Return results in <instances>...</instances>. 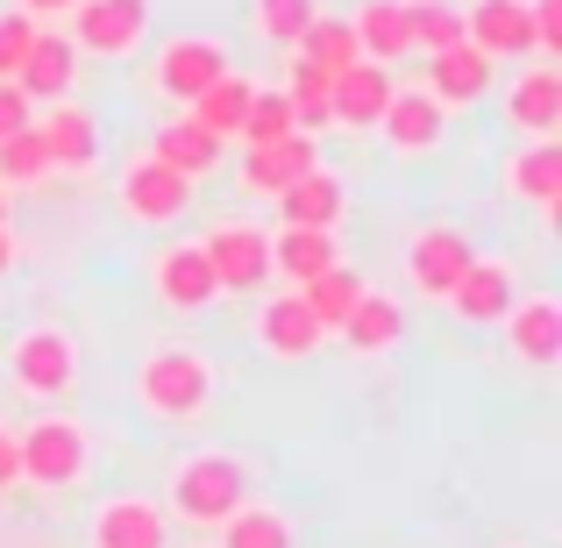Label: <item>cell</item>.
<instances>
[{"label": "cell", "mask_w": 562, "mask_h": 548, "mask_svg": "<svg viewBox=\"0 0 562 548\" xmlns=\"http://www.w3.org/2000/svg\"><path fill=\"white\" fill-rule=\"evenodd\" d=\"M221 71H235V65H228V51H221L214 36H171L165 57H157V71H150V86L165 100H186V108H192Z\"/></svg>", "instance_id": "30bf717a"}, {"label": "cell", "mask_w": 562, "mask_h": 548, "mask_svg": "<svg viewBox=\"0 0 562 548\" xmlns=\"http://www.w3.org/2000/svg\"><path fill=\"white\" fill-rule=\"evenodd\" d=\"M285 93V108H292V128L300 136H321L328 128V71H314V65H292V79L278 86Z\"/></svg>", "instance_id": "836d02e7"}, {"label": "cell", "mask_w": 562, "mask_h": 548, "mask_svg": "<svg viewBox=\"0 0 562 548\" xmlns=\"http://www.w3.org/2000/svg\"><path fill=\"white\" fill-rule=\"evenodd\" d=\"M470 264H477V243H470L456 221H427V228H413V243H406V286L420 292V300L449 306L456 278H463Z\"/></svg>", "instance_id": "8992f818"}, {"label": "cell", "mask_w": 562, "mask_h": 548, "mask_svg": "<svg viewBox=\"0 0 562 548\" xmlns=\"http://www.w3.org/2000/svg\"><path fill=\"white\" fill-rule=\"evenodd\" d=\"M342 214H349V186L335 179L328 165H314L300 186L278 192V221H285V228H321V235H335V228H342Z\"/></svg>", "instance_id": "ac0fdd59"}, {"label": "cell", "mask_w": 562, "mask_h": 548, "mask_svg": "<svg viewBox=\"0 0 562 548\" xmlns=\"http://www.w3.org/2000/svg\"><path fill=\"white\" fill-rule=\"evenodd\" d=\"M328 264H342V257H335V235H321V228H278L271 235V271H285L292 286L321 278Z\"/></svg>", "instance_id": "f546056e"}, {"label": "cell", "mask_w": 562, "mask_h": 548, "mask_svg": "<svg viewBox=\"0 0 562 548\" xmlns=\"http://www.w3.org/2000/svg\"><path fill=\"white\" fill-rule=\"evenodd\" d=\"M506 122L520 128L527 143L555 136V128H562V71L555 65H527L520 79L506 86Z\"/></svg>", "instance_id": "44dd1931"}, {"label": "cell", "mask_w": 562, "mask_h": 548, "mask_svg": "<svg viewBox=\"0 0 562 548\" xmlns=\"http://www.w3.org/2000/svg\"><path fill=\"white\" fill-rule=\"evenodd\" d=\"M93 548H165V506L150 492H114L93 513Z\"/></svg>", "instance_id": "e0dca14e"}, {"label": "cell", "mask_w": 562, "mask_h": 548, "mask_svg": "<svg viewBox=\"0 0 562 548\" xmlns=\"http://www.w3.org/2000/svg\"><path fill=\"white\" fill-rule=\"evenodd\" d=\"M36 36H43V22L0 8V79H14V71H22V57H29V43H36Z\"/></svg>", "instance_id": "74e56055"}, {"label": "cell", "mask_w": 562, "mask_h": 548, "mask_svg": "<svg viewBox=\"0 0 562 548\" xmlns=\"http://www.w3.org/2000/svg\"><path fill=\"white\" fill-rule=\"evenodd\" d=\"M363 292H371V286H363L357 264H328L321 278H306V286H300V300H306V314L321 321V335H342V321L357 314Z\"/></svg>", "instance_id": "4316f807"}, {"label": "cell", "mask_w": 562, "mask_h": 548, "mask_svg": "<svg viewBox=\"0 0 562 548\" xmlns=\"http://www.w3.org/2000/svg\"><path fill=\"white\" fill-rule=\"evenodd\" d=\"M150 292H157L165 306H179V314H200V306H214V300H221L214 264H206V249H200V243H171L165 257L150 264Z\"/></svg>", "instance_id": "9a60e30c"}, {"label": "cell", "mask_w": 562, "mask_h": 548, "mask_svg": "<svg viewBox=\"0 0 562 548\" xmlns=\"http://www.w3.org/2000/svg\"><path fill=\"white\" fill-rule=\"evenodd\" d=\"M378 128H384V143H392L398 157H427L441 143V128H449V108H441L427 86H392Z\"/></svg>", "instance_id": "7c38bea8"}, {"label": "cell", "mask_w": 562, "mask_h": 548, "mask_svg": "<svg viewBox=\"0 0 562 548\" xmlns=\"http://www.w3.org/2000/svg\"><path fill=\"white\" fill-rule=\"evenodd\" d=\"M214 535H221V548H300V527L278 506H257V499H249L243 513H228Z\"/></svg>", "instance_id": "4dcf8cb0"}, {"label": "cell", "mask_w": 562, "mask_h": 548, "mask_svg": "<svg viewBox=\"0 0 562 548\" xmlns=\"http://www.w3.org/2000/svg\"><path fill=\"white\" fill-rule=\"evenodd\" d=\"M14 271V228H0V278Z\"/></svg>", "instance_id": "7bdbcfd3"}, {"label": "cell", "mask_w": 562, "mask_h": 548, "mask_svg": "<svg viewBox=\"0 0 562 548\" xmlns=\"http://www.w3.org/2000/svg\"><path fill=\"white\" fill-rule=\"evenodd\" d=\"M249 335H257V349H263V357H278V364H306L321 343H328V335H321V321L306 314L300 292H278V300H263L257 321H249Z\"/></svg>", "instance_id": "8fae6325"}, {"label": "cell", "mask_w": 562, "mask_h": 548, "mask_svg": "<svg viewBox=\"0 0 562 548\" xmlns=\"http://www.w3.org/2000/svg\"><path fill=\"white\" fill-rule=\"evenodd\" d=\"M292 51H300V65H314V71H349L357 65V36H349V14H314V22H306V36L292 43Z\"/></svg>", "instance_id": "1f68e13d"}, {"label": "cell", "mask_w": 562, "mask_h": 548, "mask_svg": "<svg viewBox=\"0 0 562 548\" xmlns=\"http://www.w3.org/2000/svg\"><path fill=\"white\" fill-rule=\"evenodd\" d=\"M249 506V463L228 449H192L179 470H171V513L186 527H221L228 513Z\"/></svg>", "instance_id": "3957f363"}, {"label": "cell", "mask_w": 562, "mask_h": 548, "mask_svg": "<svg viewBox=\"0 0 562 548\" xmlns=\"http://www.w3.org/2000/svg\"><path fill=\"white\" fill-rule=\"evenodd\" d=\"M463 43L484 51L492 65L535 57V14H527V0H470L463 8Z\"/></svg>", "instance_id": "9c48e42d"}, {"label": "cell", "mask_w": 562, "mask_h": 548, "mask_svg": "<svg viewBox=\"0 0 562 548\" xmlns=\"http://www.w3.org/2000/svg\"><path fill=\"white\" fill-rule=\"evenodd\" d=\"M498 328H506V349L520 364H535V370L562 364V300H555V292H527V300H513Z\"/></svg>", "instance_id": "4fadbf2b"}, {"label": "cell", "mask_w": 562, "mask_h": 548, "mask_svg": "<svg viewBox=\"0 0 562 548\" xmlns=\"http://www.w3.org/2000/svg\"><path fill=\"white\" fill-rule=\"evenodd\" d=\"M249 100H257V79H243V71H221V79L206 86L200 100H192V122H200L214 143H243Z\"/></svg>", "instance_id": "484cf974"}, {"label": "cell", "mask_w": 562, "mask_h": 548, "mask_svg": "<svg viewBox=\"0 0 562 548\" xmlns=\"http://www.w3.org/2000/svg\"><path fill=\"white\" fill-rule=\"evenodd\" d=\"M150 157H157L165 171H179L186 186H192V179H206V171H221V143L206 136V128L192 122V114H186V122H165V128H157Z\"/></svg>", "instance_id": "83f0119b"}, {"label": "cell", "mask_w": 562, "mask_h": 548, "mask_svg": "<svg viewBox=\"0 0 562 548\" xmlns=\"http://www.w3.org/2000/svg\"><path fill=\"white\" fill-rule=\"evenodd\" d=\"M384 100H392V71L384 65H349V71H335L328 79V122H342V128H378V114H384Z\"/></svg>", "instance_id": "ffe728a7"}, {"label": "cell", "mask_w": 562, "mask_h": 548, "mask_svg": "<svg viewBox=\"0 0 562 548\" xmlns=\"http://www.w3.org/2000/svg\"><path fill=\"white\" fill-rule=\"evenodd\" d=\"M406 36L413 51H456L463 43V8H449V0H406Z\"/></svg>", "instance_id": "d6a6232c"}, {"label": "cell", "mask_w": 562, "mask_h": 548, "mask_svg": "<svg viewBox=\"0 0 562 548\" xmlns=\"http://www.w3.org/2000/svg\"><path fill=\"white\" fill-rule=\"evenodd\" d=\"M506 192H513V200H527V206H541V214L555 221V206H562V143L555 136L527 143V150L506 165Z\"/></svg>", "instance_id": "d4e9b609"}, {"label": "cell", "mask_w": 562, "mask_h": 548, "mask_svg": "<svg viewBox=\"0 0 562 548\" xmlns=\"http://www.w3.org/2000/svg\"><path fill=\"white\" fill-rule=\"evenodd\" d=\"M398 335H406V306H398L392 292H363L357 314L342 321V343L357 349V357H384V349H398Z\"/></svg>", "instance_id": "f1b7e54d"}, {"label": "cell", "mask_w": 562, "mask_h": 548, "mask_svg": "<svg viewBox=\"0 0 562 548\" xmlns=\"http://www.w3.org/2000/svg\"><path fill=\"white\" fill-rule=\"evenodd\" d=\"M22 484V456H14V427L0 421V492H14Z\"/></svg>", "instance_id": "60d3db41"}, {"label": "cell", "mask_w": 562, "mask_h": 548, "mask_svg": "<svg viewBox=\"0 0 562 548\" xmlns=\"http://www.w3.org/2000/svg\"><path fill=\"white\" fill-rule=\"evenodd\" d=\"M314 165H321V143L292 128V136H278V143H257V150H243V192H257V200H278V192L300 186Z\"/></svg>", "instance_id": "5bb4252c"}, {"label": "cell", "mask_w": 562, "mask_h": 548, "mask_svg": "<svg viewBox=\"0 0 562 548\" xmlns=\"http://www.w3.org/2000/svg\"><path fill=\"white\" fill-rule=\"evenodd\" d=\"M249 14H257V36L263 43H300L306 36V22L321 14V0H249Z\"/></svg>", "instance_id": "e575fe53"}, {"label": "cell", "mask_w": 562, "mask_h": 548, "mask_svg": "<svg viewBox=\"0 0 562 548\" xmlns=\"http://www.w3.org/2000/svg\"><path fill=\"white\" fill-rule=\"evenodd\" d=\"M65 22H71V51L79 57L122 65V57H136L143 36H150V0H79Z\"/></svg>", "instance_id": "5b68a950"}, {"label": "cell", "mask_w": 562, "mask_h": 548, "mask_svg": "<svg viewBox=\"0 0 562 548\" xmlns=\"http://www.w3.org/2000/svg\"><path fill=\"white\" fill-rule=\"evenodd\" d=\"M136 399L150 421H200L214 406V357L192 343H157L136 364Z\"/></svg>", "instance_id": "6da1fadb"}, {"label": "cell", "mask_w": 562, "mask_h": 548, "mask_svg": "<svg viewBox=\"0 0 562 548\" xmlns=\"http://www.w3.org/2000/svg\"><path fill=\"white\" fill-rule=\"evenodd\" d=\"M22 128H36V100H29L14 79H0V143L22 136Z\"/></svg>", "instance_id": "ab89813d"}, {"label": "cell", "mask_w": 562, "mask_h": 548, "mask_svg": "<svg viewBox=\"0 0 562 548\" xmlns=\"http://www.w3.org/2000/svg\"><path fill=\"white\" fill-rule=\"evenodd\" d=\"M0 228H8V186H0Z\"/></svg>", "instance_id": "ee69618b"}, {"label": "cell", "mask_w": 562, "mask_h": 548, "mask_svg": "<svg viewBox=\"0 0 562 548\" xmlns=\"http://www.w3.org/2000/svg\"><path fill=\"white\" fill-rule=\"evenodd\" d=\"M492 79H498V65L484 51H470V43L427 57V93H435L441 108H477V100L492 93Z\"/></svg>", "instance_id": "7402d4cb"}, {"label": "cell", "mask_w": 562, "mask_h": 548, "mask_svg": "<svg viewBox=\"0 0 562 548\" xmlns=\"http://www.w3.org/2000/svg\"><path fill=\"white\" fill-rule=\"evenodd\" d=\"M14 86H22L36 108H50V100H71L79 93V51H71V36H50L43 29L36 43H29L22 71H14Z\"/></svg>", "instance_id": "d6986e66"}, {"label": "cell", "mask_w": 562, "mask_h": 548, "mask_svg": "<svg viewBox=\"0 0 562 548\" xmlns=\"http://www.w3.org/2000/svg\"><path fill=\"white\" fill-rule=\"evenodd\" d=\"M513 300H520V292H513V271H506V264H492V257H477L463 278H456V292H449L456 321H470V328H498Z\"/></svg>", "instance_id": "603a6c76"}, {"label": "cell", "mask_w": 562, "mask_h": 548, "mask_svg": "<svg viewBox=\"0 0 562 548\" xmlns=\"http://www.w3.org/2000/svg\"><path fill=\"white\" fill-rule=\"evenodd\" d=\"M200 249L214 264L221 292H263L271 286V228H257V221H214L200 235Z\"/></svg>", "instance_id": "52a82bcc"}, {"label": "cell", "mask_w": 562, "mask_h": 548, "mask_svg": "<svg viewBox=\"0 0 562 548\" xmlns=\"http://www.w3.org/2000/svg\"><path fill=\"white\" fill-rule=\"evenodd\" d=\"M349 36H357V57H363V65H384V71H392L398 57H413L406 0H363V8L349 14Z\"/></svg>", "instance_id": "cb8c5ba5"}, {"label": "cell", "mask_w": 562, "mask_h": 548, "mask_svg": "<svg viewBox=\"0 0 562 548\" xmlns=\"http://www.w3.org/2000/svg\"><path fill=\"white\" fill-rule=\"evenodd\" d=\"M36 179H50V150H43V136L36 128H22V136H8L0 143V186H36Z\"/></svg>", "instance_id": "d590c367"}, {"label": "cell", "mask_w": 562, "mask_h": 548, "mask_svg": "<svg viewBox=\"0 0 562 548\" xmlns=\"http://www.w3.org/2000/svg\"><path fill=\"white\" fill-rule=\"evenodd\" d=\"M79 0H14V14H29V22H57V14H71Z\"/></svg>", "instance_id": "b9f144b4"}, {"label": "cell", "mask_w": 562, "mask_h": 548, "mask_svg": "<svg viewBox=\"0 0 562 548\" xmlns=\"http://www.w3.org/2000/svg\"><path fill=\"white\" fill-rule=\"evenodd\" d=\"M8 384L36 406H57V399L79 392V343H71L57 321H36L8 343Z\"/></svg>", "instance_id": "277c9868"}, {"label": "cell", "mask_w": 562, "mask_h": 548, "mask_svg": "<svg viewBox=\"0 0 562 548\" xmlns=\"http://www.w3.org/2000/svg\"><path fill=\"white\" fill-rule=\"evenodd\" d=\"M36 136H43V150H50V171H93L100 122L79 108V100H50V108H36Z\"/></svg>", "instance_id": "2e32d148"}, {"label": "cell", "mask_w": 562, "mask_h": 548, "mask_svg": "<svg viewBox=\"0 0 562 548\" xmlns=\"http://www.w3.org/2000/svg\"><path fill=\"white\" fill-rule=\"evenodd\" d=\"M278 136H292V108H285V93L257 86V100H249V122H243V150H257V143H278Z\"/></svg>", "instance_id": "8d00e7d4"}, {"label": "cell", "mask_w": 562, "mask_h": 548, "mask_svg": "<svg viewBox=\"0 0 562 548\" xmlns=\"http://www.w3.org/2000/svg\"><path fill=\"white\" fill-rule=\"evenodd\" d=\"M14 456H22V484H36V492H71V484H86V470H93V427L43 406L29 427H14Z\"/></svg>", "instance_id": "7a4b0ae2"}, {"label": "cell", "mask_w": 562, "mask_h": 548, "mask_svg": "<svg viewBox=\"0 0 562 548\" xmlns=\"http://www.w3.org/2000/svg\"><path fill=\"white\" fill-rule=\"evenodd\" d=\"M186 206H192V186L179 171H165L157 157H136L122 171V214L136 228H171V221H186Z\"/></svg>", "instance_id": "ba28073f"}, {"label": "cell", "mask_w": 562, "mask_h": 548, "mask_svg": "<svg viewBox=\"0 0 562 548\" xmlns=\"http://www.w3.org/2000/svg\"><path fill=\"white\" fill-rule=\"evenodd\" d=\"M527 14H535V57L555 65L562 57V0H527Z\"/></svg>", "instance_id": "f35d334b"}]
</instances>
